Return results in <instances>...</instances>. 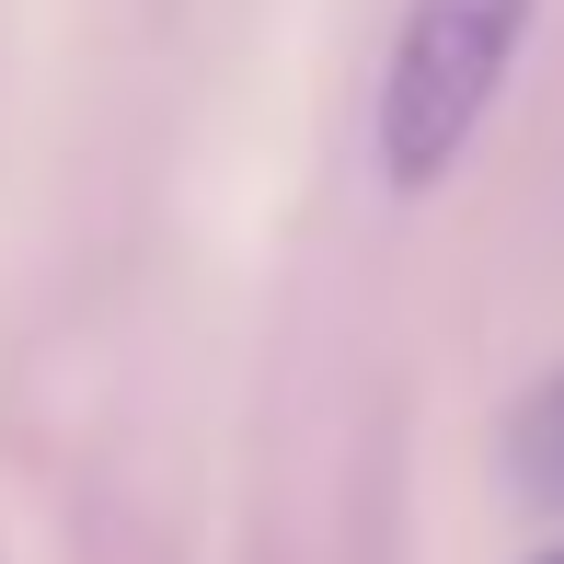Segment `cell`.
<instances>
[{"instance_id":"obj_1","label":"cell","mask_w":564,"mask_h":564,"mask_svg":"<svg viewBox=\"0 0 564 564\" xmlns=\"http://www.w3.org/2000/svg\"><path fill=\"white\" fill-rule=\"evenodd\" d=\"M542 0H403L392 69H380V173L392 196L449 185V162L473 150L496 82L519 69V35Z\"/></svg>"},{"instance_id":"obj_2","label":"cell","mask_w":564,"mask_h":564,"mask_svg":"<svg viewBox=\"0 0 564 564\" xmlns=\"http://www.w3.org/2000/svg\"><path fill=\"white\" fill-rule=\"evenodd\" d=\"M519 473L542 484V496H564V380H553V392L519 415Z\"/></svg>"},{"instance_id":"obj_3","label":"cell","mask_w":564,"mask_h":564,"mask_svg":"<svg viewBox=\"0 0 564 564\" xmlns=\"http://www.w3.org/2000/svg\"><path fill=\"white\" fill-rule=\"evenodd\" d=\"M542 564H564V553H542Z\"/></svg>"}]
</instances>
